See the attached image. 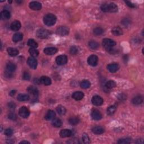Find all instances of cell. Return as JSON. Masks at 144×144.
<instances>
[{
	"label": "cell",
	"mask_w": 144,
	"mask_h": 144,
	"mask_svg": "<svg viewBox=\"0 0 144 144\" xmlns=\"http://www.w3.org/2000/svg\"><path fill=\"white\" fill-rule=\"evenodd\" d=\"M101 9L103 12H116L118 11V6L114 3L104 4L101 6Z\"/></svg>",
	"instance_id": "cell-1"
},
{
	"label": "cell",
	"mask_w": 144,
	"mask_h": 144,
	"mask_svg": "<svg viewBox=\"0 0 144 144\" xmlns=\"http://www.w3.org/2000/svg\"><path fill=\"white\" fill-rule=\"evenodd\" d=\"M56 17L52 14H47L43 18V22L47 26L54 25L56 23Z\"/></svg>",
	"instance_id": "cell-2"
},
{
	"label": "cell",
	"mask_w": 144,
	"mask_h": 144,
	"mask_svg": "<svg viewBox=\"0 0 144 144\" xmlns=\"http://www.w3.org/2000/svg\"><path fill=\"white\" fill-rule=\"evenodd\" d=\"M50 35V31L44 28H41L37 31L36 35L37 37L40 39H44L47 38Z\"/></svg>",
	"instance_id": "cell-3"
},
{
	"label": "cell",
	"mask_w": 144,
	"mask_h": 144,
	"mask_svg": "<svg viewBox=\"0 0 144 144\" xmlns=\"http://www.w3.org/2000/svg\"><path fill=\"white\" fill-rule=\"evenodd\" d=\"M103 45L106 50L113 47L116 45V42L111 39L105 38L103 40Z\"/></svg>",
	"instance_id": "cell-4"
},
{
	"label": "cell",
	"mask_w": 144,
	"mask_h": 144,
	"mask_svg": "<svg viewBox=\"0 0 144 144\" xmlns=\"http://www.w3.org/2000/svg\"><path fill=\"white\" fill-rule=\"evenodd\" d=\"M69 33V29L67 27L65 26H61L60 27L56 29V34L58 35L64 36H67Z\"/></svg>",
	"instance_id": "cell-5"
},
{
	"label": "cell",
	"mask_w": 144,
	"mask_h": 144,
	"mask_svg": "<svg viewBox=\"0 0 144 144\" xmlns=\"http://www.w3.org/2000/svg\"><path fill=\"white\" fill-rule=\"evenodd\" d=\"M19 114L21 117L23 118H27L30 115V111L26 106H22L20 108Z\"/></svg>",
	"instance_id": "cell-6"
},
{
	"label": "cell",
	"mask_w": 144,
	"mask_h": 144,
	"mask_svg": "<svg viewBox=\"0 0 144 144\" xmlns=\"http://www.w3.org/2000/svg\"><path fill=\"white\" fill-rule=\"evenodd\" d=\"M56 62L57 65H63L66 64L68 62V57L66 55H59L56 58Z\"/></svg>",
	"instance_id": "cell-7"
},
{
	"label": "cell",
	"mask_w": 144,
	"mask_h": 144,
	"mask_svg": "<svg viewBox=\"0 0 144 144\" xmlns=\"http://www.w3.org/2000/svg\"><path fill=\"white\" fill-rule=\"evenodd\" d=\"M92 103L95 106H100L103 104V99L101 96L98 95H95L93 96L92 98Z\"/></svg>",
	"instance_id": "cell-8"
},
{
	"label": "cell",
	"mask_w": 144,
	"mask_h": 144,
	"mask_svg": "<svg viewBox=\"0 0 144 144\" xmlns=\"http://www.w3.org/2000/svg\"><path fill=\"white\" fill-rule=\"evenodd\" d=\"M87 62L91 66H96L98 62V57L95 55H92L88 57L87 59Z\"/></svg>",
	"instance_id": "cell-9"
},
{
	"label": "cell",
	"mask_w": 144,
	"mask_h": 144,
	"mask_svg": "<svg viewBox=\"0 0 144 144\" xmlns=\"http://www.w3.org/2000/svg\"><path fill=\"white\" fill-rule=\"evenodd\" d=\"M27 63L29 66L33 69H36L37 67V61L35 59V57L32 56H30L28 59Z\"/></svg>",
	"instance_id": "cell-10"
},
{
	"label": "cell",
	"mask_w": 144,
	"mask_h": 144,
	"mask_svg": "<svg viewBox=\"0 0 144 144\" xmlns=\"http://www.w3.org/2000/svg\"><path fill=\"white\" fill-rule=\"evenodd\" d=\"M91 117H92L93 119L95 120H99L103 118V116H102L100 111L97 109H93L92 111Z\"/></svg>",
	"instance_id": "cell-11"
},
{
	"label": "cell",
	"mask_w": 144,
	"mask_h": 144,
	"mask_svg": "<svg viewBox=\"0 0 144 144\" xmlns=\"http://www.w3.org/2000/svg\"><path fill=\"white\" fill-rule=\"evenodd\" d=\"M29 7L35 11H38V10H40L42 9V5L38 2L33 1L29 4Z\"/></svg>",
	"instance_id": "cell-12"
},
{
	"label": "cell",
	"mask_w": 144,
	"mask_h": 144,
	"mask_svg": "<svg viewBox=\"0 0 144 144\" xmlns=\"http://www.w3.org/2000/svg\"><path fill=\"white\" fill-rule=\"evenodd\" d=\"M27 91L30 95L33 97H37L38 95V90L37 88H36L35 86H30L27 88Z\"/></svg>",
	"instance_id": "cell-13"
},
{
	"label": "cell",
	"mask_w": 144,
	"mask_h": 144,
	"mask_svg": "<svg viewBox=\"0 0 144 144\" xmlns=\"http://www.w3.org/2000/svg\"><path fill=\"white\" fill-rule=\"evenodd\" d=\"M57 51H58L57 49H56V47H47L44 49L43 50L44 53L47 55H54L57 53Z\"/></svg>",
	"instance_id": "cell-14"
},
{
	"label": "cell",
	"mask_w": 144,
	"mask_h": 144,
	"mask_svg": "<svg viewBox=\"0 0 144 144\" xmlns=\"http://www.w3.org/2000/svg\"><path fill=\"white\" fill-rule=\"evenodd\" d=\"M107 69L110 72L116 73L119 69V65L117 63H113L108 65Z\"/></svg>",
	"instance_id": "cell-15"
},
{
	"label": "cell",
	"mask_w": 144,
	"mask_h": 144,
	"mask_svg": "<svg viewBox=\"0 0 144 144\" xmlns=\"http://www.w3.org/2000/svg\"><path fill=\"white\" fill-rule=\"evenodd\" d=\"M72 134L73 133L72 131L68 129L62 130L60 132V137L62 138L70 137V136L72 135Z\"/></svg>",
	"instance_id": "cell-16"
},
{
	"label": "cell",
	"mask_w": 144,
	"mask_h": 144,
	"mask_svg": "<svg viewBox=\"0 0 144 144\" xmlns=\"http://www.w3.org/2000/svg\"><path fill=\"white\" fill-rule=\"evenodd\" d=\"M21 28V24L19 21L15 20L12 23L11 25H10V28L13 31H18Z\"/></svg>",
	"instance_id": "cell-17"
},
{
	"label": "cell",
	"mask_w": 144,
	"mask_h": 144,
	"mask_svg": "<svg viewBox=\"0 0 144 144\" xmlns=\"http://www.w3.org/2000/svg\"><path fill=\"white\" fill-rule=\"evenodd\" d=\"M72 98L74 99L75 100H81L84 98V93L82 92H81V91H77V92H75L73 93Z\"/></svg>",
	"instance_id": "cell-18"
},
{
	"label": "cell",
	"mask_w": 144,
	"mask_h": 144,
	"mask_svg": "<svg viewBox=\"0 0 144 144\" xmlns=\"http://www.w3.org/2000/svg\"><path fill=\"white\" fill-rule=\"evenodd\" d=\"M40 82L45 86H49L51 84V80L48 77L42 76L40 79Z\"/></svg>",
	"instance_id": "cell-19"
},
{
	"label": "cell",
	"mask_w": 144,
	"mask_h": 144,
	"mask_svg": "<svg viewBox=\"0 0 144 144\" xmlns=\"http://www.w3.org/2000/svg\"><path fill=\"white\" fill-rule=\"evenodd\" d=\"M17 69V66L15 64L11 62H9L6 64V69L7 71L13 73L15 72V70Z\"/></svg>",
	"instance_id": "cell-20"
},
{
	"label": "cell",
	"mask_w": 144,
	"mask_h": 144,
	"mask_svg": "<svg viewBox=\"0 0 144 144\" xmlns=\"http://www.w3.org/2000/svg\"><path fill=\"white\" fill-rule=\"evenodd\" d=\"M23 38V34L22 33L18 32L13 35L12 41H14V42H18L22 41Z\"/></svg>",
	"instance_id": "cell-21"
},
{
	"label": "cell",
	"mask_w": 144,
	"mask_h": 144,
	"mask_svg": "<svg viewBox=\"0 0 144 144\" xmlns=\"http://www.w3.org/2000/svg\"><path fill=\"white\" fill-rule=\"evenodd\" d=\"M92 131L94 134L100 135L104 133V129L103 127L100 126H95L92 128Z\"/></svg>",
	"instance_id": "cell-22"
},
{
	"label": "cell",
	"mask_w": 144,
	"mask_h": 144,
	"mask_svg": "<svg viewBox=\"0 0 144 144\" xmlns=\"http://www.w3.org/2000/svg\"><path fill=\"white\" fill-rule=\"evenodd\" d=\"M7 51L10 56L14 57L17 56L19 54V51L17 49L13 47H9L7 49Z\"/></svg>",
	"instance_id": "cell-23"
},
{
	"label": "cell",
	"mask_w": 144,
	"mask_h": 144,
	"mask_svg": "<svg viewBox=\"0 0 144 144\" xmlns=\"http://www.w3.org/2000/svg\"><path fill=\"white\" fill-rule=\"evenodd\" d=\"M10 16H11L10 12L9 11H8V10H5L1 12V19L2 20H5L9 19Z\"/></svg>",
	"instance_id": "cell-24"
},
{
	"label": "cell",
	"mask_w": 144,
	"mask_h": 144,
	"mask_svg": "<svg viewBox=\"0 0 144 144\" xmlns=\"http://www.w3.org/2000/svg\"><path fill=\"white\" fill-rule=\"evenodd\" d=\"M55 113L53 110H50L47 113V114L45 116V119L47 120H53L55 117Z\"/></svg>",
	"instance_id": "cell-25"
},
{
	"label": "cell",
	"mask_w": 144,
	"mask_h": 144,
	"mask_svg": "<svg viewBox=\"0 0 144 144\" xmlns=\"http://www.w3.org/2000/svg\"><path fill=\"white\" fill-rule=\"evenodd\" d=\"M143 99L141 96H137L133 98L132 102V104L135 105H139L141 103H142Z\"/></svg>",
	"instance_id": "cell-26"
},
{
	"label": "cell",
	"mask_w": 144,
	"mask_h": 144,
	"mask_svg": "<svg viewBox=\"0 0 144 144\" xmlns=\"http://www.w3.org/2000/svg\"><path fill=\"white\" fill-rule=\"evenodd\" d=\"M111 32L115 36H121L123 35V31L119 27H115L112 29Z\"/></svg>",
	"instance_id": "cell-27"
},
{
	"label": "cell",
	"mask_w": 144,
	"mask_h": 144,
	"mask_svg": "<svg viewBox=\"0 0 144 144\" xmlns=\"http://www.w3.org/2000/svg\"><path fill=\"white\" fill-rule=\"evenodd\" d=\"M17 99L20 101H26L29 100V96L27 94L20 93L17 96Z\"/></svg>",
	"instance_id": "cell-28"
},
{
	"label": "cell",
	"mask_w": 144,
	"mask_h": 144,
	"mask_svg": "<svg viewBox=\"0 0 144 144\" xmlns=\"http://www.w3.org/2000/svg\"><path fill=\"white\" fill-rule=\"evenodd\" d=\"M56 111L60 116H63L67 112V110L64 106L62 105H58L56 107Z\"/></svg>",
	"instance_id": "cell-29"
},
{
	"label": "cell",
	"mask_w": 144,
	"mask_h": 144,
	"mask_svg": "<svg viewBox=\"0 0 144 144\" xmlns=\"http://www.w3.org/2000/svg\"><path fill=\"white\" fill-rule=\"evenodd\" d=\"M52 124L55 127L59 128L62 125V122L59 118H54L52 121Z\"/></svg>",
	"instance_id": "cell-30"
},
{
	"label": "cell",
	"mask_w": 144,
	"mask_h": 144,
	"mask_svg": "<svg viewBox=\"0 0 144 144\" xmlns=\"http://www.w3.org/2000/svg\"><path fill=\"white\" fill-rule=\"evenodd\" d=\"M116 86V83L114 81H109L106 83L105 87L108 90H111V89L114 88Z\"/></svg>",
	"instance_id": "cell-31"
},
{
	"label": "cell",
	"mask_w": 144,
	"mask_h": 144,
	"mask_svg": "<svg viewBox=\"0 0 144 144\" xmlns=\"http://www.w3.org/2000/svg\"><path fill=\"white\" fill-rule=\"evenodd\" d=\"M88 46L92 50H97L99 47V44L97 42L94 41H91L89 42Z\"/></svg>",
	"instance_id": "cell-32"
},
{
	"label": "cell",
	"mask_w": 144,
	"mask_h": 144,
	"mask_svg": "<svg viewBox=\"0 0 144 144\" xmlns=\"http://www.w3.org/2000/svg\"><path fill=\"white\" fill-rule=\"evenodd\" d=\"M80 86L83 89L88 88L89 87H90L91 83L88 80H83L81 82Z\"/></svg>",
	"instance_id": "cell-33"
},
{
	"label": "cell",
	"mask_w": 144,
	"mask_h": 144,
	"mask_svg": "<svg viewBox=\"0 0 144 144\" xmlns=\"http://www.w3.org/2000/svg\"><path fill=\"white\" fill-rule=\"evenodd\" d=\"M117 108V106L116 105H111L110 106H109L108 109H107V113H108V114L109 115L111 116V115H113L115 112H116Z\"/></svg>",
	"instance_id": "cell-34"
},
{
	"label": "cell",
	"mask_w": 144,
	"mask_h": 144,
	"mask_svg": "<svg viewBox=\"0 0 144 144\" xmlns=\"http://www.w3.org/2000/svg\"><path fill=\"white\" fill-rule=\"evenodd\" d=\"M28 45L30 46L31 48H37L38 47V43L33 40V39H29L28 41Z\"/></svg>",
	"instance_id": "cell-35"
},
{
	"label": "cell",
	"mask_w": 144,
	"mask_h": 144,
	"mask_svg": "<svg viewBox=\"0 0 144 144\" xmlns=\"http://www.w3.org/2000/svg\"><path fill=\"white\" fill-rule=\"evenodd\" d=\"M29 52L31 56L34 57L38 56L39 54L38 51L37 50H36L35 48H30L29 50Z\"/></svg>",
	"instance_id": "cell-36"
},
{
	"label": "cell",
	"mask_w": 144,
	"mask_h": 144,
	"mask_svg": "<svg viewBox=\"0 0 144 144\" xmlns=\"http://www.w3.org/2000/svg\"><path fill=\"white\" fill-rule=\"evenodd\" d=\"M79 122V119L77 117H71L69 119V123L71 125H77Z\"/></svg>",
	"instance_id": "cell-37"
},
{
	"label": "cell",
	"mask_w": 144,
	"mask_h": 144,
	"mask_svg": "<svg viewBox=\"0 0 144 144\" xmlns=\"http://www.w3.org/2000/svg\"><path fill=\"white\" fill-rule=\"evenodd\" d=\"M104 33V30L101 28L97 27L93 29V33L96 36H100Z\"/></svg>",
	"instance_id": "cell-38"
},
{
	"label": "cell",
	"mask_w": 144,
	"mask_h": 144,
	"mask_svg": "<svg viewBox=\"0 0 144 144\" xmlns=\"http://www.w3.org/2000/svg\"><path fill=\"white\" fill-rule=\"evenodd\" d=\"M131 142V139H130L129 138H122V139H120L118 141V143H130Z\"/></svg>",
	"instance_id": "cell-39"
},
{
	"label": "cell",
	"mask_w": 144,
	"mask_h": 144,
	"mask_svg": "<svg viewBox=\"0 0 144 144\" xmlns=\"http://www.w3.org/2000/svg\"><path fill=\"white\" fill-rule=\"evenodd\" d=\"M82 139L83 142L85 143H90V138H89L88 136L86 133H84L82 136Z\"/></svg>",
	"instance_id": "cell-40"
},
{
	"label": "cell",
	"mask_w": 144,
	"mask_h": 144,
	"mask_svg": "<svg viewBox=\"0 0 144 144\" xmlns=\"http://www.w3.org/2000/svg\"><path fill=\"white\" fill-rule=\"evenodd\" d=\"M78 52V49L76 46H72L70 49V53L72 55H76Z\"/></svg>",
	"instance_id": "cell-41"
},
{
	"label": "cell",
	"mask_w": 144,
	"mask_h": 144,
	"mask_svg": "<svg viewBox=\"0 0 144 144\" xmlns=\"http://www.w3.org/2000/svg\"><path fill=\"white\" fill-rule=\"evenodd\" d=\"M121 23H122L123 25L124 26V27H128V26L130 25L131 22H130V20L128 19H127V18H125V19H123L122 20Z\"/></svg>",
	"instance_id": "cell-42"
},
{
	"label": "cell",
	"mask_w": 144,
	"mask_h": 144,
	"mask_svg": "<svg viewBox=\"0 0 144 144\" xmlns=\"http://www.w3.org/2000/svg\"><path fill=\"white\" fill-rule=\"evenodd\" d=\"M23 79L26 81H29L30 79V74L28 72H24L23 75Z\"/></svg>",
	"instance_id": "cell-43"
},
{
	"label": "cell",
	"mask_w": 144,
	"mask_h": 144,
	"mask_svg": "<svg viewBox=\"0 0 144 144\" xmlns=\"http://www.w3.org/2000/svg\"><path fill=\"white\" fill-rule=\"evenodd\" d=\"M5 135L7 136H11L13 134V130L11 128H7L5 131Z\"/></svg>",
	"instance_id": "cell-44"
},
{
	"label": "cell",
	"mask_w": 144,
	"mask_h": 144,
	"mask_svg": "<svg viewBox=\"0 0 144 144\" xmlns=\"http://www.w3.org/2000/svg\"><path fill=\"white\" fill-rule=\"evenodd\" d=\"M8 108H9L10 110L13 111L14 110L15 108H16V105H15L14 103H13V102H10V103L8 104Z\"/></svg>",
	"instance_id": "cell-45"
},
{
	"label": "cell",
	"mask_w": 144,
	"mask_h": 144,
	"mask_svg": "<svg viewBox=\"0 0 144 144\" xmlns=\"http://www.w3.org/2000/svg\"><path fill=\"white\" fill-rule=\"evenodd\" d=\"M8 118H9V119H11L12 120H15L17 119V116L15 113L12 112V113H10L9 114Z\"/></svg>",
	"instance_id": "cell-46"
},
{
	"label": "cell",
	"mask_w": 144,
	"mask_h": 144,
	"mask_svg": "<svg viewBox=\"0 0 144 144\" xmlns=\"http://www.w3.org/2000/svg\"><path fill=\"white\" fill-rule=\"evenodd\" d=\"M125 3L126 4V5L128 7H131V8H134L135 7V5L132 4V2H131L130 1H125Z\"/></svg>",
	"instance_id": "cell-47"
},
{
	"label": "cell",
	"mask_w": 144,
	"mask_h": 144,
	"mask_svg": "<svg viewBox=\"0 0 144 144\" xmlns=\"http://www.w3.org/2000/svg\"><path fill=\"white\" fill-rule=\"evenodd\" d=\"M5 74L7 78H11L13 77V73L8 72L7 70H6V72H5Z\"/></svg>",
	"instance_id": "cell-48"
},
{
	"label": "cell",
	"mask_w": 144,
	"mask_h": 144,
	"mask_svg": "<svg viewBox=\"0 0 144 144\" xmlns=\"http://www.w3.org/2000/svg\"><path fill=\"white\" fill-rule=\"evenodd\" d=\"M106 51H108L109 53L110 54H115L116 52V49L113 48H110V49H106Z\"/></svg>",
	"instance_id": "cell-49"
},
{
	"label": "cell",
	"mask_w": 144,
	"mask_h": 144,
	"mask_svg": "<svg viewBox=\"0 0 144 144\" xmlns=\"http://www.w3.org/2000/svg\"><path fill=\"white\" fill-rule=\"evenodd\" d=\"M125 96L124 95V94H120L119 97V100H125Z\"/></svg>",
	"instance_id": "cell-50"
},
{
	"label": "cell",
	"mask_w": 144,
	"mask_h": 144,
	"mask_svg": "<svg viewBox=\"0 0 144 144\" xmlns=\"http://www.w3.org/2000/svg\"><path fill=\"white\" fill-rule=\"evenodd\" d=\"M68 143H79V141H78V140H75V141H74V140H70V141H69L68 142Z\"/></svg>",
	"instance_id": "cell-51"
},
{
	"label": "cell",
	"mask_w": 144,
	"mask_h": 144,
	"mask_svg": "<svg viewBox=\"0 0 144 144\" xmlns=\"http://www.w3.org/2000/svg\"><path fill=\"white\" fill-rule=\"evenodd\" d=\"M15 93H16V90H12V91H11V92H10V95L11 96H14Z\"/></svg>",
	"instance_id": "cell-52"
},
{
	"label": "cell",
	"mask_w": 144,
	"mask_h": 144,
	"mask_svg": "<svg viewBox=\"0 0 144 144\" xmlns=\"http://www.w3.org/2000/svg\"><path fill=\"white\" fill-rule=\"evenodd\" d=\"M20 143H30L29 142H28V141H21V142H20Z\"/></svg>",
	"instance_id": "cell-53"
},
{
	"label": "cell",
	"mask_w": 144,
	"mask_h": 144,
	"mask_svg": "<svg viewBox=\"0 0 144 144\" xmlns=\"http://www.w3.org/2000/svg\"><path fill=\"white\" fill-rule=\"evenodd\" d=\"M16 2H17V3H18V4H21L22 2V1H16Z\"/></svg>",
	"instance_id": "cell-54"
}]
</instances>
